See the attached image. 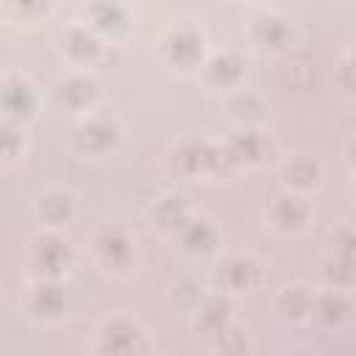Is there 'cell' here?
Segmentation results:
<instances>
[{
  "label": "cell",
  "instance_id": "obj_1",
  "mask_svg": "<svg viewBox=\"0 0 356 356\" xmlns=\"http://www.w3.org/2000/svg\"><path fill=\"white\" fill-rule=\"evenodd\" d=\"M36 259H39V264H42L44 270L56 273V270H61V264L67 261V248H64L58 239H42L39 248H36Z\"/></svg>",
  "mask_w": 356,
  "mask_h": 356
},
{
  "label": "cell",
  "instance_id": "obj_2",
  "mask_svg": "<svg viewBox=\"0 0 356 356\" xmlns=\"http://www.w3.org/2000/svg\"><path fill=\"white\" fill-rule=\"evenodd\" d=\"M6 108L14 111V114H28L31 106H33V97H31V89L25 83H8L6 89Z\"/></svg>",
  "mask_w": 356,
  "mask_h": 356
},
{
  "label": "cell",
  "instance_id": "obj_3",
  "mask_svg": "<svg viewBox=\"0 0 356 356\" xmlns=\"http://www.w3.org/2000/svg\"><path fill=\"white\" fill-rule=\"evenodd\" d=\"M170 44H172V56H175L178 61H195L197 53H200V42H197V36L189 33V31L175 33Z\"/></svg>",
  "mask_w": 356,
  "mask_h": 356
},
{
  "label": "cell",
  "instance_id": "obj_4",
  "mask_svg": "<svg viewBox=\"0 0 356 356\" xmlns=\"http://www.w3.org/2000/svg\"><path fill=\"white\" fill-rule=\"evenodd\" d=\"M134 339H136V328H131L128 323H114L106 331V342L111 350H128L134 345Z\"/></svg>",
  "mask_w": 356,
  "mask_h": 356
},
{
  "label": "cell",
  "instance_id": "obj_5",
  "mask_svg": "<svg viewBox=\"0 0 356 356\" xmlns=\"http://www.w3.org/2000/svg\"><path fill=\"white\" fill-rule=\"evenodd\" d=\"M92 17H95V22L100 25V28H106V31H111V28H120L122 25V11H120V6L117 3H97L95 8H92Z\"/></svg>",
  "mask_w": 356,
  "mask_h": 356
},
{
  "label": "cell",
  "instance_id": "obj_6",
  "mask_svg": "<svg viewBox=\"0 0 356 356\" xmlns=\"http://www.w3.org/2000/svg\"><path fill=\"white\" fill-rule=\"evenodd\" d=\"M239 72H242V64L236 56H217L211 61V75L222 83H231L234 78H239Z\"/></svg>",
  "mask_w": 356,
  "mask_h": 356
},
{
  "label": "cell",
  "instance_id": "obj_7",
  "mask_svg": "<svg viewBox=\"0 0 356 356\" xmlns=\"http://www.w3.org/2000/svg\"><path fill=\"white\" fill-rule=\"evenodd\" d=\"M111 139H114V128L108 122H92V125L83 128V145L86 147L97 150V147H106Z\"/></svg>",
  "mask_w": 356,
  "mask_h": 356
},
{
  "label": "cell",
  "instance_id": "obj_8",
  "mask_svg": "<svg viewBox=\"0 0 356 356\" xmlns=\"http://www.w3.org/2000/svg\"><path fill=\"white\" fill-rule=\"evenodd\" d=\"M92 95H95L92 83H89V81H81V78H75V81H67V83L61 86V97H64V100H70L72 106H81V103H86Z\"/></svg>",
  "mask_w": 356,
  "mask_h": 356
},
{
  "label": "cell",
  "instance_id": "obj_9",
  "mask_svg": "<svg viewBox=\"0 0 356 356\" xmlns=\"http://www.w3.org/2000/svg\"><path fill=\"white\" fill-rule=\"evenodd\" d=\"M103 250H106V256H108L114 264H122V261L128 259V242H125L117 231H108V234L103 236Z\"/></svg>",
  "mask_w": 356,
  "mask_h": 356
},
{
  "label": "cell",
  "instance_id": "obj_10",
  "mask_svg": "<svg viewBox=\"0 0 356 356\" xmlns=\"http://www.w3.org/2000/svg\"><path fill=\"white\" fill-rule=\"evenodd\" d=\"M225 300L222 298H211L209 303H206V309H203V325L206 328H211V331H220L222 328V323H225Z\"/></svg>",
  "mask_w": 356,
  "mask_h": 356
},
{
  "label": "cell",
  "instance_id": "obj_11",
  "mask_svg": "<svg viewBox=\"0 0 356 356\" xmlns=\"http://www.w3.org/2000/svg\"><path fill=\"white\" fill-rule=\"evenodd\" d=\"M253 275H256V270H253L250 261H231V264L225 267V278H228L234 286H245V284H250Z\"/></svg>",
  "mask_w": 356,
  "mask_h": 356
},
{
  "label": "cell",
  "instance_id": "obj_12",
  "mask_svg": "<svg viewBox=\"0 0 356 356\" xmlns=\"http://www.w3.org/2000/svg\"><path fill=\"white\" fill-rule=\"evenodd\" d=\"M259 36H261L267 44H275V47H278V44L286 39V28H284L278 19L270 17V19H261V22H259Z\"/></svg>",
  "mask_w": 356,
  "mask_h": 356
},
{
  "label": "cell",
  "instance_id": "obj_13",
  "mask_svg": "<svg viewBox=\"0 0 356 356\" xmlns=\"http://www.w3.org/2000/svg\"><path fill=\"white\" fill-rule=\"evenodd\" d=\"M36 306H39L42 312H47V314L58 312V309H61V292H58V286H53V284H47V286H39V295H36Z\"/></svg>",
  "mask_w": 356,
  "mask_h": 356
},
{
  "label": "cell",
  "instance_id": "obj_14",
  "mask_svg": "<svg viewBox=\"0 0 356 356\" xmlns=\"http://www.w3.org/2000/svg\"><path fill=\"white\" fill-rule=\"evenodd\" d=\"M184 242H186L192 250H206V248L211 245V231H209L203 222H195V225H189Z\"/></svg>",
  "mask_w": 356,
  "mask_h": 356
},
{
  "label": "cell",
  "instance_id": "obj_15",
  "mask_svg": "<svg viewBox=\"0 0 356 356\" xmlns=\"http://www.w3.org/2000/svg\"><path fill=\"white\" fill-rule=\"evenodd\" d=\"M67 211H70V200H64V197H47L44 203H42V214L47 217V220H53V222H58V220H64L67 217Z\"/></svg>",
  "mask_w": 356,
  "mask_h": 356
},
{
  "label": "cell",
  "instance_id": "obj_16",
  "mask_svg": "<svg viewBox=\"0 0 356 356\" xmlns=\"http://www.w3.org/2000/svg\"><path fill=\"white\" fill-rule=\"evenodd\" d=\"M278 217L289 225H298L303 220V206H298V200H292V197H284L278 203Z\"/></svg>",
  "mask_w": 356,
  "mask_h": 356
},
{
  "label": "cell",
  "instance_id": "obj_17",
  "mask_svg": "<svg viewBox=\"0 0 356 356\" xmlns=\"http://www.w3.org/2000/svg\"><path fill=\"white\" fill-rule=\"evenodd\" d=\"M70 50H72L75 56H89V53H95V39H92L86 31H72V36H70Z\"/></svg>",
  "mask_w": 356,
  "mask_h": 356
},
{
  "label": "cell",
  "instance_id": "obj_18",
  "mask_svg": "<svg viewBox=\"0 0 356 356\" xmlns=\"http://www.w3.org/2000/svg\"><path fill=\"white\" fill-rule=\"evenodd\" d=\"M320 309H323V314H325L328 320H334V317H339V314L345 312V300H342L339 295H325V298L320 300Z\"/></svg>",
  "mask_w": 356,
  "mask_h": 356
},
{
  "label": "cell",
  "instance_id": "obj_19",
  "mask_svg": "<svg viewBox=\"0 0 356 356\" xmlns=\"http://www.w3.org/2000/svg\"><path fill=\"white\" fill-rule=\"evenodd\" d=\"M289 172H292V178H295L298 184H309V181L314 178V164H312V161H295Z\"/></svg>",
  "mask_w": 356,
  "mask_h": 356
},
{
  "label": "cell",
  "instance_id": "obj_20",
  "mask_svg": "<svg viewBox=\"0 0 356 356\" xmlns=\"http://www.w3.org/2000/svg\"><path fill=\"white\" fill-rule=\"evenodd\" d=\"M284 306H286V309H292V314H303V312L309 309V300H306V295H303V292H298V289H295V292H289V295L284 298Z\"/></svg>",
  "mask_w": 356,
  "mask_h": 356
},
{
  "label": "cell",
  "instance_id": "obj_21",
  "mask_svg": "<svg viewBox=\"0 0 356 356\" xmlns=\"http://www.w3.org/2000/svg\"><path fill=\"white\" fill-rule=\"evenodd\" d=\"M31 3H36V0H19V6H31Z\"/></svg>",
  "mask_w": 356,
  "mask_h": 356
}]
</instances>
